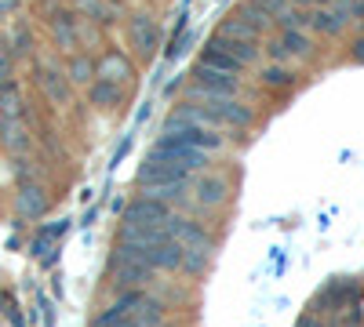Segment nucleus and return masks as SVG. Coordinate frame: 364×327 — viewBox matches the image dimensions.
<instances>
[{"mask_svg": "<svg viewBox=\"0 0 364 327\" xmlns=\"http://www.w3.org/2000/svg\"><path fill=\"white\" fill-rule=\"evenodd\" d=\"M168 233H171V240L182 248V270L200 277L208 270V262H211V251H215V236H211L200 222L182 218V215L168 218Z\"/></svg>", "mask_w": 364, "mask_h": 327, "instance_id": "obj_1", "label": "nucleus"}, {"mask_svg": "<svg viewBox=\"0 0 364 327\" xmlns=\"http://www.w3.org/2000/svg\"><path fill=\"white\" fill-rule=\"evenodd\" d=\"M186 113L208 128H230V131L252 128V121H255L252 106H240L237 99H190Z\"/></svg>", "mask_w": 364, "mask_h": 327, "instance_id": "obj_2", "label": "nucleus"}, {"mask_svg": "<svg viewBox=\"0 0 364 327\" xmlns=\"http://www.w3.org/2000/svg\"><path fill=\"white\" fill-rule=\"evenodd\" d=\"M161 142L193 145V150H204V153H211V150H223V135H219L215 128H208V124L193 121V116H190L186 109L171 113L168 121H164V128H161Z\"/></svg>", "mask_w": 364, "mask_h": 327, "instance_id": "obj_3", "label": "nucleus"}, {"mask_svg": "<svg viewBox=\"0 0 364 327\" xmlns=\"http://www.w3.org/2000/svg\"><path fill=\"white\" fill-rule=\"evenodd\" d=\"M240 84L233 73H223V70H211V66H200L193 70V87H190V99H237Z\"/></svg>", "mask_w": 364, "mask_h": 327, "instance_id": "obj_4", "label": "nucleus"}, {"mask_svg": "<svg viewBox=\"0 0 364 327\" xmlns=\"http://www.w3.org/2000/svg\"><path fill=\"white\" fill-rule=\"evenodd\" d=\"M109 277H113V284H117L120 291H135V287L149 284L154 270H149V265H146L142 258H135L132 251L117 248V251H113V258H109Z\"/></svg>", "mask_w": 364, "mask_h": 327, "instance_id": "obj_5", "label": "nucleus"}, {"mask_svg": "<svg viewBox=\"0 0 364 327\" xmlns=\"http://www.w3.org/2000/svg\"><path fill=\"white\" fill-rule=\"evenodd\" d=\"M350 4H353V0H336V4H328V8H317V11H310L306 26L314 29V33H321V37H336V33H343V29L353 22Z\"/></svg>", "mask_w": 364, "mask_h": 327, "instance_id": "obj_6", "label": "nucleus"}, {"mask_svg": "<svg viewBox=\"0 0 364 327\" xmlns=\"http://www.w3.org/2000/svg\"><path fill=\"white\" fill-rule=\"evenodd\" d=\"M175 211H171V204H164V200H157V196H139V200H132V207H128V222H139V226H157V229H164L168 226V218H171Z\"/></svg>", "mask_w": 364, "mask_h": 327, "instance_id": "obj_7", "label": "nucleus"}, {"mask_svg": "<svg viewBox=\"0 0 364 327\" xmlns=\"http://www.w3.org/2000/svg\"><path fill=\"white\" fill-rule=\"evenodd\" d=\"M48 29H51V40H55V48L58 51H73V48H80V18L73 15V11H51V18H48Z\"/></svg>", "mask_w": 364, "mask_h": 327, "instance_id": "obj_8", "label": "nucleus"}, {"mask_svg": "<svg viewBox=\"0 0 364 327\" xmlns=\"http://www.w3.org/2000/svg\"><path fill=\"white\" fill-rule=\"evenodd\" d=\"M190 200L197 207H219L226 200V182L223 174H211V171H200L193 182H190Z\"/></svg>", "mask_w": 364, "mask_h": 327, "instance_id": "obj_9", "label": "nucleus"}, {"mask_svg": "<svg viewBox=\"0 0 364 327\" xmlns=\"http://www.w3.org/2000/svg\"><path fill=\"white\" fill-rule=\"evenodd\" d=\"M310 33L306 29H281V37L269 44V55L277 62H288V58H306L310 55Z\"/></svg>", "mask_w": 364, "mask_h": 327, "instance_id": "obj_10", "label": "nucleus"}, {"mask_svg": "<svg viewBox=\"0 0 364 327\" xmlns=\"http://www.w3.org/2000/svg\"><path fill=\"white\" fill-rule=\"evenodd\" d=\"M128 40H132V48H135L142 58H149V55L157 51L161 29H157V22L149 18V15H132V22H128Z\"/></svg>", "mask_w": 364, "mask_h": 327, "instance_id": "obj_11", "label": "nucleus"}, {"mask_svg": "<svg viewBox=\"0 0 364 327\" xmlns=\"http://www.w3.org/2000/svg\"><path fill=\"white\" fill-rule=\"evenodd\" d=\"M132 73H135V66H132V58L124 55V51H106L99 62H95V77L99 80H113V84H128L132 80Z\"/></svg>", "mask_w": 364, "mask_h": 327, "instance_id": "obj_12", "label": "nucleus"}, {"mask_svg": "<svg viewBox=\"0 0 364 327\" xmlns=\"http://www.w3.org/2000/svg\"><path fill=\"white\" fill-rule=\"evenodd\" d=\"M37 84H41V92L51 99V102H58V106H66L70 102V80H66V73L63 70H55V66H37Z\"/></svg>", "mask_w": 364, "mask_h": 327, "instance_id": "obj_13", "label": "nucleus"}, {"mask_svg": "<svg viewBox=\"0 0 364 327\" xmlns=\"http://www.w3.org/2000/svg\"><path fill=\"white\" fill-rule=\"evenodd\" d=\"M0 145H4L11 157L29 150V131L22 124V116H0Z\"/></svg>", "mask_w": 364, "mask_h": 327, "instance_id": "obj_14", "label": "nucleus"}, {"mask_svg": "<svg viewBox=\"0 0 364 327\" xmlns=\"http://www.w3.org/2000/svg\"><path fill=\"white\" fill-rule=\"evenodd\" d=\"M15 207H18L22 218H41L48 211V193L41 186H33V182H22L18 196H15Z\"/></svg>", "mask_w": 364, "mask_h": 327, "instance_id": "obj_15", "label": "nucleus"}, {"mask_svg": "<svg viewBox=\"0 0 364 327\" xmlns=\"http://www.w3.org/2000/svg\"><path fill=\"white\" fill-rule=\"evenodd\" d=\"M87 102L99 106V109H113L124 102V84H113V80H91L87 84Z\"/></svg>", "mask_w": 364, "mask_h": 327, "instance_id": "obj_16", "label": "nucleus"}, {"mask_svg": "<svg viewBox=\"0 0 364 327\" xmlns=\"http://www.w3.org/2000/svg\"><path fill=\"white\" fill-rule=\"evenodd\" d=\"M200 66H211V70H223V73H240V70H245V66H240L237 62V58L219 44V40H211L204 51H200Z\"/></svg>", "mask_w": 364, "mask_h": 327, "instance_id": "obj_17", "label": "nucleus"}, {"mask_svg": "<svg viewBox=\"0 0 364 327\" xmlns=\"http://www.w3.org/2000/svg\"><path fill=\"white\" fill-rule=\"evenodd\" d=\"M66 80L77 84V87H87L91 80H95V58L73 55V58H70V66H66Z\"/></svg>", "mask_w": 364, "mask_h": 327, "instance_id": "obj_18", "label": "nucleus"}, {"mask_svg": "<svg viewBox=\"0 0 364 327\" xmlns=\"http://www.w3.org/2000/svg\"><path fill=\"white\" fill-rule=\"evenodd\" d=\"M219 37H230V40H259L255 29L240 18V15H230L223 26H219Z\"/></svg>", "mask_w": 364, "mask_h": 327, "instance_id": "obj_19", "label": "nucleus"}, {"mask_svg": "<svg viewBox=\"0 0 364 327\" xmlns=\"http://www.w3.org/2000/svg\"><path fill=\"white\" fill-rule=\"evenodd\" d=\"M0 116H22V95H18V84L11 80L0 84Z\"/></svg>", "mask_w": 364, "mask_h": 327, "instance_id": "obj_20", "label": "nucleus"}, {"mask_svg": "<svg viewBox=\"0 0 364 327\" xmlns=\"http://www.w3.org/2000/svg\"><path fill=\"white\" fill-rule=\"evenodd\" d=\"M248 4H252L255 11H262L269 22H281V18L288 15V8H295L291 0H248Z\"/></svg>", "mask_w": 364, "mask_h": 327, "instance_id": "obj_21", "label": "nucleus"}, {"mask_svg": "<svg viewBox=\"0 0 364 327\" xmlns=\"http://www.w3.org/2000/svg\"><path fill=\"white\" fill-rule=\"evenodd\" d=\"M80 11L91 22H113V8L106 4V0H80Z\"/></svg>", "mask_w": 364, "mask_h": 327, "instance_id": "obj_22", "label": "nucleus"}, {"mask_svg": "<svg viewBox=\"0 0 364 327\" xmlns=\"http://www.w3.org/2000/svg\"><path fill=\"white\" fill-rule=\"evenodd\" d=\"M262 84L266 87H291L295 84V73L284 70V66H269V70H262Z\"/></svg>", "mask_w": 364, "mask_h": 327, "instance_id": "obj_23", "label": "nucleus"}, {"mask_svg": "<svg viewBox=\"0 0 364 327\" xmlns=\"http://www.w3.org/2000/svg\"><path fill=\"white\" fill-rule=\"evenodd\" d=\"M8 77H11V51L0 48V84H4Z\"/></svg>", "mask_w": 364, "mask_h": 327, "instance_id": "obj_24", "label": "nucleus"}, {"mask_svg": "<svg viewBox=\"0 0 364 327\" xmlns=\"http://www.w3.org/2000/svg\"><path fill=\"white\" fill-rule=\"evenodd\" d=\"M350 58H353V62H364V37H357V40H353V48H350Z\"/></svg>", "mask_w": 364, "mask_h": 327, "instance_id": "obj_25", "label": "nucleus"}, {"mask_svg": "<svg viewBox=\"0 0 364 327\" xmlns=\"http://www.w3.org/2000/svg\"><path fill=\"white\" fill-rule=\"evenodd\" d=\"M291 4H295V8H299V4H310V0H291Z\"/></svg>", "mask_w": 364, "mask_h": 327, "instance_id": "obj_26", "label": "nucleus"}]
</instances>
